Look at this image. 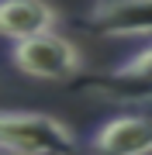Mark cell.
<instances>
[{
  "label": "cell",
  "instance_id": "cell-2",
  "mask_svg": "<svg viewBox=\"0 0 152 155\" xmlns=\"http://www.w3.org/2000/svg\"><path fill=\"white\" fill-rule=\"evenodd\" d=\"M11 62L24 76L35 79H76L79 76V52L56 31L35 35V38L11 45Z\"/></svg>",
  "mask_w": 152,
  "mask_h": 155
},
{
  "label": "cell",
  "instance_id": "cell-6",
  "mask_svg": "<svg viewBox=\"0 0 152 155\" xmlns=\"http://www.w3.org/2000/svg\"><path fill=\"white\" fill-rule=\"evenodd\" d=\"M56 7L45 0H0V38L24 41L56 28Z\"/></svg>",
  "mask_w": 152,
  "mask_h": 155
},
{
  "label": "cell",
  "instance_id": "cell-5",
  "mask_svg": "<svg viewBox=\"0 0 152 155\" xmlns=\"http://www.w3.org/2000/svg\"><path fill=\"white\" fill-rule=\"evenodd\" d=\"M90 155H152V114H118L90 138Z\"/></svg>",
  "mask_w": 152,
  "mask_h": 155
},
{
  "label": "cell",
  "instance_id": "cell-4",
  "mask_svg": "<svg viewBox=\"0 0 152 155\" xmlns=\"http://www.w3.org/2000/svg\"><path fill=\"white\" fill-rule=\"evenodd\" d=\"M79 24L104 38L152 35V0H97Z\"/></svg>",
  "mask_w": 152,
  "mask_h": 155
},
{
  "label": "cell",
  "instance_id": "cell-3",
  "mask_svg": "<svg viewBox=\"0 0 152 155\" xmlns=\"http://www.w3.org/2000/svg\"><path fill=\"white\" fill-rule=\"evenodd\" d=\"M76 90H93V93L114 97V100H152V45L124 59L121 66L97 72V76H76Z\"/></svg>",
  "mask_w": 152,
  "mask_h": 155
},
{
  "label": "cell",
  "instance_id": "cell-1",
  "mask_svg": "<svg viewBox=\"0 0 152 155\" xmlns=\"http://www.w3.org/2000/svg\"><path fill=\"white\" fill-rule=\"evenodd\" d=\"M76 134L59 117L35 110H0V155H73Z\"/></svg>",
  "mask_w": 152,
  "mask_h": 155
}]
</instances>
